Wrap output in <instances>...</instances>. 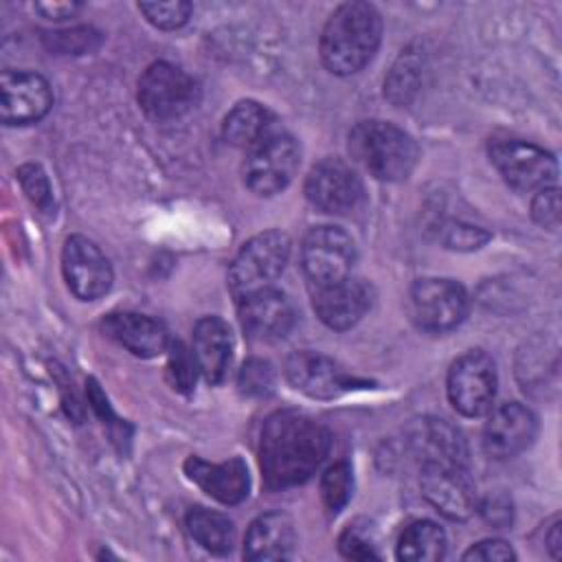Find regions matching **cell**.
Returning a JSON list of instances; mask_svg holds the SVG:
<instances>
[{"instance_id":"obj_1","label":"cell","mask_w":562,"mask_h":562,"mask_svg":"<svg viewBox=\"0 0 562 562\" xmlns=\"http://www.w3.org/2000/svg\"><path fill=\"white\" fill-rule=\"evenodd\" d=\"M331 446L329 430L299 411H277L261 428L259 465L272 490L305 483L323 463Z\"/></svg>"},{"instance_id":"obj_2","label":"cell","mask_w":562,"mask_h":562,"mask_svg":"<svg viewBox=\"0 0 562 562\" xmlns=\"http://www.w3.org/2000/svg\"><path fill=\"white\" fill-rule=\"evenodd\" d=\"M382 18L369 2H345L325 22L321 59L334 75H353L375 55Z\"/></svg>"},{"instance_id":"obj_3","label":"cell","mask_w":562,"mask_h":562,"mask_svg":"<svg viewBox=\"0 0 562 562\" xmlns=\"http://www.w3.org/2000/svg\"><path fill=\"white\" fill-rule=\"evenodd\" d=\"M349 154L373 178L386 182L408 178L417 162L415 140L386 121L358 123L349 132Z\"/></svg>"},{"instance_id":"obj_4","label":"cell","mask_w":562,"mask_h":562,"mask_svg":"<svg viewBox=\"0 0 562 562\" xmlns=\"http://www.w3.org/2000/svg\"><path fill=\"white\" fill-rule=\"evenodd\" d=\"M290 237L281 231H263L250 237L228 268V288L237 301L270 288L290 259Z\"/></svg>"},{"instance_id":"obj_5","label":"cell","mask_w":562,"mask_h":562,"mask_svg":"<svg viewBox=\"0 0 562 562\" xmlns=\"http://www.w3.org/2000/svg\"><path fill=\"white\" fill-rule=\"evenodd\" d=\"M198 99V81L169 61H154L138 79V105L154 121L180 119Z\"/></svg>"},{"instance_id":"obj_6","label":"cell","mask_w":562,"mask_h":562,"mask_svg":"<svg viewBox=\"0 0 562 562\" xmlns=\"http://www.w3.org/2000/svg\"><path fill=\"white\" fill-rule=\"evenodd\" d=\"M299 162V143L290 134L272 130L248 149L241 165L244 184L257 195H274L292 182Z\"/></svg>"},{"instance_id":"obj_7","label":"cell","mask_w":562,"mask_h":562,"mask_svg":"<svg viewBox=\"0 0 562 562\" xmlns=\"http://www.w3.org/2000/svg\"><path fill=\"white\" fill-rule=\"evenodd\" d=\"M490 160L503 180L516 191L551 187L558 178L555 158L542 147L516 138H494L487 147Z\"/></svg>"},{"instance_id":"obj_8","label":"cell","mask_w":562,"mask_h":562,"mask_svg":"<svg viewBox=\"0 0 562 562\" xmlns=\"http://www.w3.org/2000/svg\"><path fill=\"white\" fill-rule=\"evenodd\" d=\"M448 400L465 417H481L492 411L496 395V364L494 360L481 351L472 349L459 356L446 382Z\"/></svg>"},{"instance_id":"obj_9","label":"cell","mask_w":562,"mask_h":562,"mask_svg":"<svg viewBox=\"0 0 562 562\" xmlns=\"http://www.w3.org/2000/svg\"><path fill=\"white\" fill-rule=\"evenodd\" d=\"M408 299L413 321L432 334L454 329L468 314L465 288L452 279H417Z\"/></svg>"},{"instance_id":"obj_10","label":"cell","mask_w":562,"mask_h":562,"mask_svg":"<svg viewBox=\"0 0 562 562\" xmlns=\"http://www.w3.org/2000/svg\"><path fill=\"white\" fill-rule=\"evenodd\" d=\"M353 259V239L338 226H314L303 237L301 266L314 288L349 277Z\"/></svg>"},{"instance_id":"obj_11","label":"cell","mask_w":562,"mask_h":562,"mask_svg":"<svg viewBox=\"0 0 562 562\" xmlns=\"http://www.w3.org/2000/svg\"><path fill=\"white\" fill-rule=\"evenodd\" d=\"M419 485L424 498L450 520H468L479 509L476 487L465 465L424 463Z\"/></svg>"},{"instance_id":"obj_12","label":"cell","mask_w":562,"mask_h":562,"mask_svg":"<svg viewBox=\"0 0 562 562\" xmlns=\"http://www.w3.org/2000/svg\"><path fill=\"white\" fill-rule=\"evenodd\" d=\"M61 270L70 292L81 301H97L112 285V266L108 257L83 235L66 239L61 250Z\"/></svg>"},{"instance_id":"obj_13","label":"cell","mask_w":562,"mask_h":562,"mask_svg":"<svg viewBox=\"0 0 562 562\" xmlns=\"http://www.w3.org/2000/svg\"><path fill=\"white\" fill-rule=\"evenodd\" d=\"M305 198L323 213L345 215L362 200L358 173L338 158L316 162L305 178Z\"/></svg>"},{"instance_id":"obj_14","label":"cell","mask_w":562,"mask_h":562,"mask_svg":"<svg viewBox=\"0 0 562 562\" xmlns=\"http://www.w3.org/2000/svg\"><path fill=\"white\" fill-rule=\"evenodd\" d=\"M53 90L48 81L29 70H2L0 75V119L4 125L35 123L48 114Z\"/></svg>"},{"instance_id":"obj_15","label":"cell","mask_w":562,"mask_h":562,"mask_svg":"<svg viewBox=\"0 0 562 562\" xmlns=\"http://www.w3.org/2000/svg\"><path fill=\"white\" fill-rule=\"evenodd\" d=\"M373 290L367 281L345 277L334 283L316 285L312 292V305L316 316L336 331L353 327L371 307Z\"/></svg>"},{"instance_id":"obj_16","label":"cell","mask_w":562,"mask_h":562,"mask_svg":"<svg viewBox=\"0 0 562 562\" xmlns=\"http://www.w3.org/2000/svg\"><path fill=\"white\" fill-rule=\"evenodd\" d=\"M239 305V323L248 338L270 342L288 336V331L294 327V307L285 292L277 288H263L257 290L241 301Z\"/></svg>"},{"instance_id":"obj_17","label":"cell","mask_w":562,"mask_h":562,"mask_svg":"<svg viewBox=\"0 0 562 562\" xmlns=\"http://www.w3.org/2000/svg\"><path fill=\"white\" fill-rule=\"evenodd\" d=\"M536 415L518 404L507 402L490 411L483 426V448L496 459H507L522 452L536 437Z\"/></svg>"},{"instance_id":"obj_18","label":"cell","mask_w":562,"mask_h":562,"mask_svg":"<svg viewBox=\"0 0 562 562\" xmlns=\"http://www.w3.org/2000/svg\"><path fill=\"white\" fill-rule=\"evenodd\" d=\"M285 378L294 389L316 400L338 397L353 384V380L331 358L307 349L288 356Z\"/></svg>"},{"instance_id":"obj_19","label":"cell","mask_w":562,"mask_h":562,"mask_svg":"<svg viewBox=\"0 0 562 562\" xmlns=\"http://www.w3.org/2000/svg\"><path fill=\"white\" fill-rule=\"evenodd\" d=\"M408 446L424 463H459L468 461V446L463 435L439 417H419L408 426Z\"/></svg>"},{"instance_id":"obj_20","label":"cell","mask_w":562,"mask_h":562,"mask_svg":"<svg viewBox=\"0 0 562 562\" xmlns=\"http://www.w3.org/2000/svg\"><path fill=\"white\" fill-rule=\"evenodd\" d=\"M184 472L200 490L224 505L241 503L248 496V468L239 457L224 463H209L200 457H189L184 461Z\"/></svg>"},{"instance_id":"obj_21","label":"cell","mask_w":562,"mask_h":562,"mask_svg":"<svg viewBox=\"0 0 562 562\" xmlns=\"http://www.w3.org/2000/svg\"><path fill=\"white\" fill-rule=\"evenodd\" d=\"M108 338L116 340L130 353L154 358L167 347V329L151 316L136 312H112L101 323Z\"/></svg>"},{"instance_id":"obj_22","label":"cell","mask_w":562,"mask_h":562,"mask_svg":"<svg viewBox=\"0 0 562 562\" xmlns=\"http://www.w3.org/2000/svg\"><path fill=\"white\" fill-rule=\"evenodd\" d=\"M233 331L220 316H204L193 327V358L206 382L220 384L231 364Z\"/></svg>"},{"instance_id":"obj_23","label":"cell","mask_w":562,"mask_h":562,"mask_svg":"<svg viewBox=\"0 0 562 562\" xmlns=\"http://www.w3.org/2000/svg\"><path fill=\"white\" fill-rule=\"evenodd\" d=\"M296 544L294 522L283 512H268L255 518L246 531L244 558L250 562L285 560Z\"/></svg>"},{"instance_id":"obj_24","label":"cell","mask_w":562,"mask_h":562,"mask_svg":"<svg viewBox=\"0 0 562 562\" xmlns=\"http://www.w3.org/2000/svg\"><path fill=\"white\" fill-rule=\"evenodd\" d=\"M274 127L272 112L257 101H239L224 119L222 134L235 147L250 149Z\"/></svg>"},{"instance_id":"obj_25","label":"cell","mask_w":562,"mask_h":562,"mask_svg":"<svg viewBox=\"0 0 562 562\" xmlns=\"http://www.w3.org/2000/svg\"><path fill=\"white\" fill-rule=\"evenodd\" d=\"M446 553V533L430 520L411 522L397 540V558L406 562H435Z\"/></svg>"},{"instance_id":"obj_26","label":"cell","mask_w":562,"mask_h":562,"mask_svg":"<svg viewBox=\"0 0 562 562\" xmlns=\"http://www.w3.org/2000/svg\"><path fill=\"white\" fill-rule=\"evenodd\" d=\"M187 529L191 538L211 553L222 555L233 549L235 527L224 514H217L204 507H193L187 514Z\"/></svg>"},{"instance_id":"obj_27","label":"cell","mask_w":562,"mask_h":562,"mask_svg":"<svg viewBox=\"0 0 562 562\" xmlns=\"http://www.w3.org/2000/svg\"><path fill=\"white\" fill-rule=\"evenodd\" d=\"M353 490V472L347 461H338L325 470L321 479V496L329 512H340Z\"/></svg>"},{"instance_id":"obj_28","label":"cell","mask_w":562,"mask_h":562,"mask_svg":"<svg viewBox=\"0 0 562 562\" xmlns=\"http://www.w3.org/2000/svg\"><path fill=\"white\" fill-rule=\"evenodd\" d=\"M277 384V371L268 360L250 358L239 369L237 386L248 397H266L274 391Z\"/></svg>"},{"instance_id":"obj_29","label":"cell","mask_w":562,"mask_h":562,"mask_svg":"<svg viewBox=\"0 0 562 562\" xmlns=\"http://www.w3.org/2000/svg\"><path fill=\"white\" fill-rule=\"evenodd\" d=\"M140 13L147 18V22H151L158 29L171 31L182 26L189 20L191 13V4L182 2V0H169V2H140L138 4Z\"/></svg>"},{"instance_id":"obj_30","label":"cell","mask_w":562,"mask_h":562,"mask_svg":"<svg viewBox=\"0 0 562 562\" xmlns=\"http://www.w3.org/2000/svg\"><path fill=\"white\" fill-rule=\"evenodd\" d=\"M18 180L35 206H40L44 213H55L50 182L40 165H22L18 169Z\"/></svg>"},{"instance_id":"obj_31","label":"cell","mask_w":562,"mask_h":562,"mask_svg":"<svg viewBox=\"0 0 562 562\" xmlns=\"http://www.w3.org/2000/svg\"><path fill=\"white\" fill-rule=\"evenodd\" d=\"M195 358L189 353V349L182 342H173L169 351V378L173 389L178 391H191L195 384Z\"/></svg>"},{"instance_id":"obj_32","label":"cell","mask_w":562,"mask_h":562,"mask_svg":"<svg viewBox=\"0 0 562 562\" xmlns=\"http://www.w3.org/2000/svg\"><path fill=\"white\" fill-rule=\"evenodd\" d=\"M487 239H490L487 231L472 224H463V222H450L443 226V233H441V241L446 244V248H452V250H476Z\"/></svg>"},{"instance_id":"obj_33","label":"cell","mask_w":562,"mask_h":562,"mask_svg":"<svg viewBox=\"0 0 562 562\" xmlns=\"http://www.w3.org/2000/svg\"><path fill=\"white\" fill-rule=\"evenodd\" d=\"M531 217L549 231H555L560 226V191L558 187H544L538 189L536 198L531 200Z\"/></svg>"},{"instance_id":"obj_34","label":"cell","mask_w":562,"mask_h":562,"mask_svg":"<svg viewBox=\"0 0 562 562\" xmlns=\"http://www.w3.org/2000/svg\"><path fill=\"white\" fill-rule=\"evenodd\" d=\"M338 547H340V553L345 558H351V560H373V558H380V553L375 551L373 542L362 533L358 531L356 527H347L338 540Z\"/></svg>"},{"instance_id":"obj_35","label":"cell","mask_w":562,"mask_h":562,"mask_svg":"<svg viewBox=\"0 0 562 562\" xmlns=\"http://www.w3.org/2000/svg\"><path fill=\"white\" fill-rule=\"evenodd\" d=\"M463 560H481V562H507V560H516L514 549L498 538H490V540H481L476 544H472L465 553Z\"/></svg>"},{"instance_id":"obj_36","label":"cell","mask_w":562,"mask_h":562,"mask_svg":"<svg viewBox=\"0 0 562 562\" xmlns=\"http://www.w3.org/2000/svg\"><path fill=\"white\" fill-rule=\"evenodd\" d=\"M476 507H481V514L485 516V520H490L496 527H503L512 520V503L505 496H492Z\"/></svg>"},{"instance_id":"obj_37","label":"cell","mask_w":562,"mask_h":562,"mask_svg":"<svg viewBox=\"0 0 562 562\" xmlns=\"http://www.w3.org/2000/svg\"><path fill=\"white\" fill-rule=\"evenodd\" d=\"M81 4L77 2H37L35 9L48 18V20H66L70 18L75 11H79Z\"/></svg>"},{"instance_id":"obj_38","label":"cell","mask_w":562,"mask_h":562,"mask_svg":"<svg viewBox=\"0 0 562 562\" xmlns=\"http://www.w3.org/2000/svg\"><path fill=\"white\" fill-rule=\"evenodd\" d=\"M547 547L553 558H560L562 553V536H560V522H555L547 536Z\"/></svg>"}]
</instances>
